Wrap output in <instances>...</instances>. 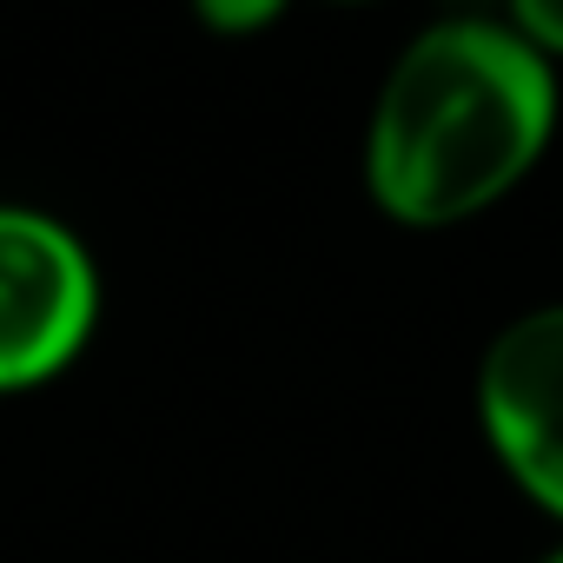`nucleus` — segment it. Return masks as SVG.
Wrapping results in <instances>:
<instances>
[{"instance_id": "obj_1", "label": "nucleus", "mask_w": 563, "mask_h": 563, "mask_svg": "<svg viewBox=\"0 0 563 563\" xmlns=\"http://www.w3.org/2000/svg\"><path fill=\"white\" fill-rule=\"evenodd\" d=\"M556 67L504 21L418 27L365 120V192L405 232H444L504 206L556 140Z\"/></svg>"}, {"instance_id": "obj_2", "label": "nucleus", "mask_w": 563, "mask_h": 563, "mask_svg": "<svg viewBox=\"0 0 563 563\" xmlns=\"http://www.w3.org/2000/svg\"><path fill=\"white\" fill-rule=\"evenodd\" d=\"M100 258L93 245L21 199H0V398L67 378L100 332Z\"/></svg>"}, {"instance_id": "obj_3", "label": "nucleus", "mask_w": 563, "mask_h": 563, "mask_svg": "<svg viewBox=\"0 0 563 563\" xmlns=\"http://www.w3.org/2000/svg\"><path fill=\"white\" fill-rule=\"evenodd\" d=\"M471 405L510 490L563 523V299L490 332Z\"/></svg>"}, {"instance_id": "obj_4", "label": "nucleus", "mask_w": 563, "mask_h": 563, "mask_svg": "<svg viewBox=\"0 0 563 563\" xmlns=\"http://www.w3.org/2000/svg\"><path fill=\"white\" fill-rule=\"evenodd\" d=\"M186 8H192V21H199L206 34H219V41H252V34H265V27L286 21L292 0H186Z\"/></svg>"}, {"instance_id": "obj_5", "label": "nucleus", "mask_w": 563, "mask_h": 563, "mask_svg": "<svg viewBox=\"0 0 563 563\" xmlns=\"http://www.w3.org/2000/svg\"><path fill=\"white\" fill-rule=\"evenodd\" d=\"M504 27L550 67H563V0H504Z\"/></svg>"}, {"instance_id": "obj_6", "label": "nucleus", "mask_w": 563, "mask_h": 563, "mask_svg": "<svg viewBox=\"0 0 563 563\" xmlns=\"http://www.w3.org/2000/svg\"><path fill=\"white\" fill-rule=\"evenodd\" d=\"M537 563H563V537H556V543H550V550H543Z\"/></svg>"}, {"instance_id": "obj_7", "label": "nucleus", "mask_w": 563, "mask_h": 563, "mask_svg": "<svg viewBox=\"0 0 563 563\" xmlns=\"http://www.w3.org/2000/svg\"><path fill=\"white\" fill-rule=\"evenodd\" d=\"M339 8H365V0H339Z\"/></svg>"}]
</instances>
